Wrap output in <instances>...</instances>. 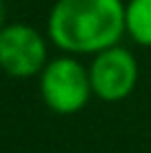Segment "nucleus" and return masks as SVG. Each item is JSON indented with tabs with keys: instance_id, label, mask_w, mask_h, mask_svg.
I'll list each match as a JSON object with an SVG mask.
<instances>
[{
	"instance_id": "obj_1",
	"label": "nucleus",
	"mask_w": 151,
	"mask_h": 153,
	"mask_svg": "<svg viewBox=\"0 0 151 153\" xmlns=\"http://www.w3.org/2000/svg\"><path fill=\"white\" fill-rule=\"evenodd\" d=\"M122 0H56L47 20L49 38L69 56L100 53L127 33Z\"/></svg>"
},
{
	"instance_id": "obj_2",
	"label": "nucleus",
	"mask_w": 151,
	"mask_h": 153,
	"mask_svg": "<svg viewBox=\"0 0 151 153\" xmlns=\"http://www.w3.org/2000/svg\"><path fill=\"white\" fill-rule=\"evenodd\" d=\"M93 89L89 69L74 56H60L47 62L40 73V96L51 111L74 115L87 107Z\"/></svg>"
},
{
	"instance_id": "obj_3",
	"label": "nucleus",
	"mask_w": 151,
	"mask_h": 153,
	"mask_svg": "<svg viewBox=\"0 0 151 153\" xmlns=\"http://www.w3.org/2000/svg\"><path fill=\"white\" fill-rule=\"evenodd\" d=\"M47 40L31 25L16 22L0 29V69L13 78H31L47 67Z\"/></svg>"
},
{
	"instance_id": "obj_4",
	"label": "nucleus",
	"mask_w": 151,
	"mask_h": 153,
	"mask_svg": "<svg viewBox=\"0 0 151 153\" xmlns=\"http://www.w3.org/2000/svg\"><path fill=\"white\" fill-rule=\"evenodd\" d=\"M138 60L129 49L120 45L109 47L93 56L89 65V80L93 96L105 102H120L138 84Z\"/></svg>"
},
{
	"instance_id": "obj_5",
	"label": "nucleus",
	"mask_w": 151,
	"mask_h": 153,
	"mask_svg": "<svg viewBox=\"0 0 151 153\" xmlns=\"http://www.w3.org/2000/svg\"><path fill=\"white\" fill-rule=\"evenodd\" d=\"M127 36L140 47H151V0H129L124 9Z\"/></svg>"
},
{
	"instance_id": "obj_6",
	"label": "nucleus",
	"mask_w": 151,
	"mask_h": 153,
	"mask_svg": "<svg viewBox=\"0 0 151 153\" xmlns=\"http://www.w3.org/2000/svg\"><path fill=\"white\" fill-rule=\"evenodd\" d=\"M4 16H7V11H4V2L0 0V29L4 27Z\"/></svg>"
}]
</instances>
